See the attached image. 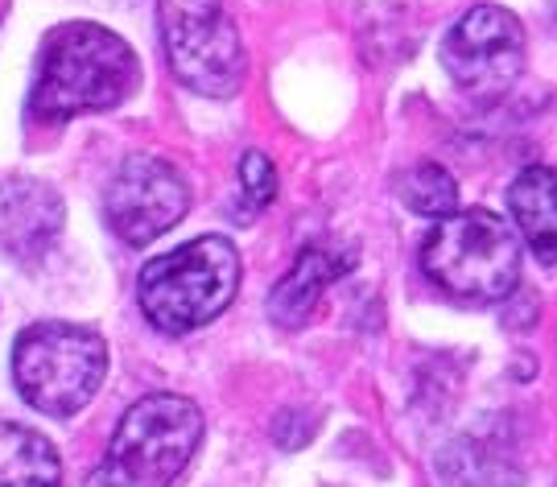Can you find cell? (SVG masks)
Here are the masks:
<instances>
[{"mask_svg":"<svg viewBox=\"0 0 557 487\" xmlns=\"http://www.w3.org/2000/svg\"><path fill=\"white\" fill-rule=\"evenodd\" d=\"M140 83L133 46L96 21H66L41 41L29 112L46 124L79 112H108L124 103Z\"/></svg>","mask_w":557,"mask_h":487,"instance_id":"6da1fadb","label":"cell"},{"mask_svg":"<svg viewBox=\"0 0 557 487\" xmlns=\"http://www.w3.org/2000/svg\"><path fill=\"white\" fill-rule=\"evenodd\" d=\"M520 236L487 207H458L434 224L421 244V269L446 298L492 305L512 298L520 285Z\"/></svg>","mask_w":557,"mask_h":487,"instance_id":"7a4b0ae2","label":"cell"},{"mask_svg":"<svg viewBox=\"0 0 557 487\" xmlns=\"http://www.w3.org/2000/svg\"><path fill=\"white\" fill-rule=\"evenodd\" d=\"M202 442V409L178 392H149L120 417L100 467L83 487H174Z\"/></svg>","mask_w":557,"mask_h":487,"instance_id":"3957f363","label":"cell"},{"mask_svg":"<svg viewBox=\"0 0 557 487\" xmlns=\"http://www.w3.org/2000/svg\"><path fill=\"white\" fill-rule=\"evenodd\" d=\"M239 289V252L223 236H199L140 269L137 302L165 335L215 323Z\"/></svg>","mask_w":557,"mask_h":487,"instance_id":"277c9868","label":"cell"},{"mask_svg":"<svg viewBox=\"0 0 557 487\" xmlns=\"http://www.w3.org/2000/svg\"><path fill=\"white\" fill-rule=\"evenodd\" d=\"M108 376V344L91 326L34 323L13 347V380L46 417H75Z\"/></svg>","mask_w":557,"mask_h":487,"instance_id":"5b68a950","label":"cell"},{"mask_svg":"<svg viewBox=\"0 0 557 487\" xmlns=\"http://www.w3.org/2000/svg\"><path fill=\"white\" fill-rule=\"evenodd\" d=\"M158 21L170 71L190 91L227 100L244 87L248 59L227 0H158Z\"/></svg>","mask_w":557,"mask_h":487,"instance_id":"8992f818","label":"cell"},{"mask_svg":"<svg viewBox=\"0 0 557 487\" xmlns=\"http://www.w3.org/2000/svg\"><path fill=\"white\" fill-rule=\"evenodd\" d=\"M524 25L499 4H475L442 41V66L471 100L508 96L524 75Z\"/></svg>","mask_w":557,"mask_h":487,"instance_id":"52a82bcc","label":"cell"},{"mask_svg":"<svg viewBox=\"0 0 557 487\" xmlns=\"http://www.w3.org/2000/svg\"><path fill=\"white\" fill-rule=\"evenodd\" d=\"M186 207H190V186L174 165L153 153H128L108 183L103 220L120 240L140 248L178 224Z\"/></svg>","mask_w":557,"mask_h":487,"instance_id":"ba28073f","label":"cell"},{"mask_svg":"<svg viewBox=\"0 0 557 487\" xmlns=\"http://www.w3.org/2000/svg\"><path fill=\"white\" fill-rule=\"evenodd\" d=\"M66 207L41 178H9L0 186V248L17 264H38L62 236Z\"/></svg>","mask_w":557,"mask_h":487,"instance_id":"9c48e42d","label":"cell"},{"mask_svg":"<svg viewBox=\"0 0 557 487\" xmlns=\"http://www.w3.org/2000/svg\"><path fill=\"white\" fill-rule=\"evenodd\" d=\"M359 264V248L347 240H319L310 248H301V257L294 269L285 273L269 298V319L281 326H301L314 305L322 302L326 285H335L338 277H347Z\"/></svg>","mask_w":557,"mask_h":487,"instance_id":"30bf717a","label":"cell"},{"mask_svg":"<svg viewBox=\"0 0 557 487\" xmlns=\"http://www.w3.org/2000/svg\"><path fill=\"white\" fill-rule=\"evenodd\" d=\"M0 487H62L54 442L38 429L0 422Z\"/></svg>","mask_w":557,"mask_h":487,"instance_id":"8fae6325","label":"cell"},{"mask_svg":"<svg viewBox=\"0 0 557 487\" xmlns=\"http://www.w3.org/2000/svg\"><path fill=\"white\" fill-rule=\"evenodd\" d=\"M508 207H512L517 227L524 232L529 248L537 252V261L554 264V252H557L554 170H549V165H529V170H520L512 190H508Z\"/></svg>","mask_w":557,"mask_h":487,"instance_id":"7c38bea8","label":"cell"},{"mask_svg":"<svg viewBox=\"0 0 557 487\" xmlns=\"http://www.w3.org/2000/svg\"><path fill=\"white\" fill-rule=\"evenodd\" d=\"M442 471L455 487H517L520 471L508 467L492 447H479L475 438H458L442 450Z\"/></svg>","mask_w":557,"mask_h":487,"instance_id":"4fadbf2b","label":"cell"},{"mask_svg":"<svg viewBox=\"0 0 557 487\" xmlns=\"http://www.w3.org/2000/svg\"><path fill=\"white\" fill-rule=\"evenodd\" d=\"M400 199L413 215L425 220H446L458 211V183L450 170H442L438 162H421L413 165L405 178H400Z\"/></svg>","mask_w":557,"mask_h":487,"instance_id":"5bb4252c","label":"cell"},{"mask_svg":"<svg viewBox=\"0 0 557 487\" xmlns=\"http://www.w3.org/2000/svg\"><path fill=\"white\" fill-rule=\"evenodd\" d=\"M239 186H244V199H248L252 211H260V207H269L277 199V170L269 162V153L248 149L239 158Z\"/></svg>","mask_w":557,"mask_h":487,"instance_id":"9a60e30c","label":"cell"},{"mask_svg":"<svg viewBox=\"0 0 557 487\" xmlns=\"http://www.w3.org/2000/svg\"><path fill=\"white\" fill-rule=\"evenodd\" d=\"M273 438H277V447H285V450H301L310 438H314V417L306 413V409H285L277 417V426H273Z\"/></svg>","mask_w":557,"mask_h":487,"instance_id":"2e32d148","label":"cell"}]
</instances>
